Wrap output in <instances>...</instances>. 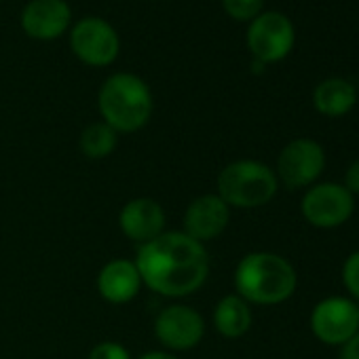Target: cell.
<instances>
[{
  "instance_id": "obj_1",
  "label": "cell",
  "mask_w": 359,
  "mask_h": 359,
  "mask_svg": "<svg viewBox=\"0 0 359 359\" xmlns=\"http://www.w3.org/2000/svg\"><path fill=\"white\" fill-rule=\"evenodd\" d=\"M135 266L142 283L165 298H187L210 277V254L184 231H165L137 248Z\"/></svg>"
},
{
  "instance_id": "obj_2",
  "label": "cell",
  "mask_w": 359,
  "mask_h": 359,
  "mask_svg": "<svg viewBox=\"0 0 359 359\" xmlns=\"http://www.w3.org/2000/svg\"><path fill=\"white\" fill-rule=\"evenodd\" d=\"M235 290L248 304L275 306L294 296L298 275L292 262L275 252H250L235 269Z\"/></svg>"
},
{
  "instance_id": "obj_3",
  "label": "cell",
  "mask_w": 359,
  "mask_h": 359,
  "mask_svg": "<svg viewBox=\"0 0 359 359\" xmlns=\"http://www.w3.org/2000/svg\"><path fill=\"white\" fill-rule=\"evenodd\" d=\"M97 110L102 121L118 135L135 133L152 118L154 97L144 79L133 72H116L102 83L97 93Z\"/></svg>"
},
{
  "instance_id": "obj_4",
  "label": "cell",
  "mask_w": 359,
  "mask_h": 359,
  "mask_svg": "<svg viewBox=\"0 0 359 359\" xmlns=\"http://www.w3.org/2000/svg\"><path fill=\"white\" fill-rule=\"evenodd\" d=\"M216 195L233 210H256L273 201L279 191L275 169L256 158H239L222 167Z\"/></svg>"
},
{
  "instance_id": "obj_5",
  "label": "cell",
  "mask_w": 359,
  "mask_h": 359,
  "mask_svg": "<svg viewBox=\"0 0 359 359\" xmlns=\"http://www.w3.org/2000/svg\"><path fill=\"white\" fill-rule=\"evenodd\" d=\"M248 49L254 60L262 64H277L285 60L296 43V30L290 18L279 11H262L256 20L250 22L248 34Z\"/></svg>"
},
{
  "instance_id": "obj_6",
  "label": "cell",
  "mask_w": 359,
  "mask_h": 359,
  "mask_svg": "<svg viewBox=\"0 0 359 359\" xmlns=\"http://www.w3.org/2000/svg\"><path fill=\"white\" fill-rule=\"evenodd\" d=\"M323 167L325 152L321 144L311 137H296L281 148L277 156L275 175L285 189L298 191L313 187Z\"/></svg>"
},
{
  "instance_id": "obj_7",
  "label": "cell",
  "mask_w": 359,
  "mask_h": 359,
  "mask_svg": "<svg viewBox=\"0 0 359 359\" xmlns=\"http://www.w3.org/2000/svg\"><path fill=\"white\" fill-rule=\"evenodd\" d=\"M154 336L169 353L191 351L205 336V319L197 309L175 302L161 309L154 317Z\"/></svg>"
},
{
  "instance_id": "obj_8",
  "label": "cell",
  "mask_w": 359,
  "mask_h": 359,
  "mask_svg": "<svg viewBox=\"0 0 359 359\" xmlns=\"http://www.w3.org/2000/svg\"><path fill=\"white\" fill-rule=\"evenodd\" d=\"M72 53L91 68H106L121 53V39L112 24L102 18H85L70 30Z\"/></svg>"
},
{
  "instance_id": "obj_9",
  "label": "cell",
  "mask_w": 359,
  "mask_h": 359,
  "mask_svg": "<svg viewBox=\"0 0 359 359\" xmlns=\"http://www.w3.org/2000/svg\"><path fill=\"white\" fill-rule=\"evenodd\" d=\"M304 220L315 229H338L355 212V197L336 182L309 187L300 203Z\"/></svg>"
},
{
  "instance_id": "obj_10",
  "label": "cell",
  "mask_w": 359,
  "mask_h": 359,
  "mask_svg": "<svg viewBox=\"0 0 359 359\" xmlns=\"http://www.w3.org/2000/svg\"><path fill=\"white\" fill-rule=\"evenodd\" d=\"M311 332L330 346H342L359 332V306L344 296H330L311 311Z\"/></svg>"
},
{
  "instance_id": "obj_11",
  "label": "cell",
  "mask_w": 359,
  "mask_h": 359,
  "mask_svg": "<svg viewBox=\"0 0 359 359\" xmlns=\"http://www.w3.org/2000/svg\"><path fill=\"white\" fill-rule=\"evenodd\" d=\"M231 222V208L216 195L208 193L193 199L184 212L182 224L184 233L199 243H208L218 239Z\"/></svg>"
},
{
  "instance_id": "obj_12",
  "label": "cell",
  "mask_w": 359,
  "mask_h": 359,
  "mask_svg": "<svg viewBox=\"0 0 359 359\" xmlns=\"http://www.w3.org/2000/svg\"><path fill=\"white\" fill-rule=\"evenodd\" d=\"M165 222H167V216H165L163 205L150 197H135L127 201L123 210L118 212L121 233L137 245H144L156 239L158 235H163Z\"/></svg>"
},
{
  "instance_id": "obj_13",
  "label": "cell",
  "mask_w": 359,
  "mask_h": 359,
  "mask_svg": "<svg viewBox=\"0 0 359 359\" xmlns=\"http://www.w3.org/2000/svg\"><path fill=\"white\" fill-rule=\"evenodd\" d=\"M22 28L34 41H55L68 32L72 11L66 0H30L22 11Z\"/></svg>"
},
{
  "instance_id": "obj_14",
  "label": "cell",
  "mask_w": 359,
  "mask_h": 359,
  "mask_svg": "<svg viewBox=\"0 0 359 359\" xmlns=\"http://www.w3.org/2000/svg\"><path fill=\"white\" fill-rule=\"evenodd\" d=\"M142 277L133 260L114 258L106 262L95 279L97 294L110 304H127L131 302L142 290Z\"/></svg>"
},
{
  "instance_id": "obj_15",
  "label": "cell",
  "mask_w": 359,
  "mask_h": 359,
  "mask_svg": "<svg viewBox=\"0 0 359 359\" xmlns=\"http://www.w3.org/2000/svg\"><path fill=\"white\" fill-rule=\"evenodd\" d=\"M357 102V89L344 79H325L313 91V106L319 114L338 118L353 110Z\"/></svg>"
},
{
  "instance_id": "obj_16",
  "label": "cell",
  "mask_w": 359,
  "mask_h": 359,
  "mask_svg": "<svg viewBox=\"0 0 359 359\" xmlns=\"http://www.w3.org/2000/svg\"><path fill=\"white\" fill-rule=\"evenodd\" d=\"M212 321L220 336L229 340L241 338L252 327V304H248L237 294H229L218 300Z\"/></svg>"
},
{
  "instance_id": "obj_17",
  "label": "cell",
  "mask_w": 359,
  "mask_h": 359,
  "mask_svg": "<svg viewBox=\"0 0 359 359\" xmlns=\"http://www.w3.org/2000/svg\"><path fill=\"white\" fill-rule=\"evenodd\" d=\"M118 146V133L104 121H95L81 131L79 148L87 158L102 161L108 158Z\"/></svg>"
},
{
  "instance_id": "obj_18",
  "label": "cell",
  "mask_w": 359,
  "mask_h": 359,
  "mask_svg": "<svg viewBox=\"0 0 359 359\" xmlns=\"http://www.w3.org/2000/svg\"><path fill=\"white\" fill-rule=\"evenodd\" d=\"M222 9L237 22H252L262 13L264 0H222Z\"/></svg>"
},
{
  "instance_id": "obj_19",
  "label": "cell",
  "mask_w": 359,
  "mask_h": 359,
  "mask_svg": "<svg viewBox=\"0 0 359 359\" xmlns=\"http://www.w3.org/2000/svg\"><path fill=\"white\" fill-rule=\"evenodd\" d=\"M342 285L353 298L359 300V250L353 252L342 264Z\"/></svg>"
},
{
  "instance_id": "obj_20",
  "label": "cell",
  "mask_w": 359,
  "mask_h": 359,
  "mask_svg": "<svg viewBox=\"0 0 359 359\" xmlns=\"http://www.w3.org/2000/svg\"><path fill=\"white\" fill-rule=\"evenodd\" d=\"M87 359H131V353L116 340H102L91 348Z\"/></svg>"
},
{
  "instance_id": "obj_21",
  "label": "cell",
  "mask_w": 359,
  "mask_h": 359,
  "mask_svg": "<svg viewBox=\"0 0 359 359\" xmlns=\"http://www.w3.org/2000/svg\"><path fill=\"white\" fill-rule=\"evenodd\" d=\"M342 187H344L353 197H355V195H359V158H357V161H353V163L346 167Z\"/></svg>"
},
{
  "instance_id": "obj_22",
  "label": "cell",
  "mask_w": 359,
  "mask_h": 359,
  "mask_svg": "<svg viewBox=\"0 0 359 359\" xmlns=\"http://www.w3.org/2000/svg\"><path fill=\"white\" fill-rule=\"evenodd\" d=\"M340 359H359V332L340 346Z\"/></svg>"
},
{
  "instance_id": "obj_23",
  "label": "cell",
  "mask_w": 359,
  "mask_h": 359,
  "mask_svg": "<svg viewBox=\"0 0 359 359\" xmlns=\"http://www.w3.org/2000/svg\"><path fill=\"white\" fill-rule=\"evenodd\" d=\"M137 359H180V357H175V355L169 353V351H146V353L140 355Z\"/></svg>"
},
{
  "instance_id": "obj_24",
  "label": "cell",
  "mask_w": 359,
  "mask_h": 359,
  "mask_svg": "<svg viewBox=\"0 0 359 359\" xmlns=\"http://www.w3.org/2000/svg\"><path fill=\"white\" fill-rule=\"evenodd\" d=\"M264 68H266V64H262V62L254 60V64H252V72H256V74H262V72H264Z\"/></svg>"
}]
</instances>
